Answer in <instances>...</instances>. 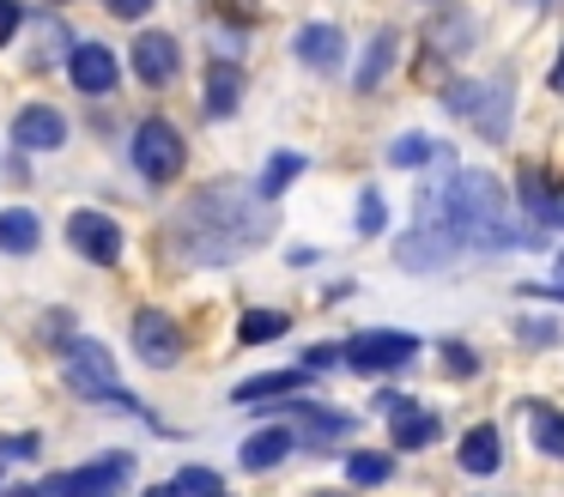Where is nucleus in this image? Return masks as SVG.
I'll return each instance as SVG.
<instances>
[{
  "mask_svg": "<svg viewBox=\"0 0 564 497\" xmlns=\"http://www.w3.org/2000/svg\"><path fill=\"white\" fill-rule=\"evenodd\" d=\"M310 382V370H273V376H249L237 382V400H273V395H297Z\"/></svg>",
  "mask_w": 564,
  "mask_h": 497,
  "instance_id": "6ab92c4d",
  "label": "nucleus"
},
{
  "mask_svg": "<svg viewBox=\"0 0 564 497\" xmlns=\"http://www.w3.org/2000/svg\"><path fill=\"white\" fill-rule=\"evenodd\" d=\"M134 164H140V176H147V182H171L176 170H183V133H176L171 121H140Z\"/></svg>",
  "mask_w": 564,
  "mask_h": 497,
  "instance_id": "0eeeda50",
  "label": "nucleus"
},
{
  "mask_svg": "<svg viewBox=\"0 0 564 497\" xmlns=\"http://www.w3.org/2000/svg\"><path fill=\"white\" fill-rule=\"evenodd\" d=\"M528 298H564V255H558V267H552V279H534V285H528Z\"/></svg>",
  "mask_w": 564,
  "mask_h": 497,
  "instance_id": "7c9ffc66",
  "label": "nucleus"
},
{
  "mask_svg": "<svg viewBox=\"0 0 564 497\" xmlns=\"http://www.w3.org/2000/svg\"><path fill=\"white\" fill-rule=\"evenodd\" d=\"M183 491H195V497H219V473H207V467H183Z\"/></svg>",
  "mask_w": 564,
  "mask_h": 497,
  "instance_id": "cd10ccee",
  "label": "nucleus"
},
{
  "mask_svg": "<svg viewBox=\"0 0 564 497\" xmlns=\"http://www.w3.org/2000/svg\"><path fill=\"white\" fill-rule=\"evenodd\" d=\"M528 431H534V449L552 461H564V412L552 407H528Z\"/></svg>",
  "mask_w": 564,
  "mask_h": 497,
  "instance_id": "aec40b11",
  "label": "nucleus"
},
{
  "mask_svg": "<svg viewBox=\"0 0 564 497\" xmlns=\"http://www.w3.org/2000/svg\"><path fill=\"white\" fill-rule=\"evenodd\" d=\"M134 352L147 364H159V370H171V364L183 358V327H176L164 310H140L134 315Z\"/></svg>",
  "mask_w": 564,
  "mask_h": 497,
  "instance_id": "9d476101",
  "label": "nucleus"
},
{
  "mask_svg": "<svg viewBox=\"0 0 564 497\" xmlns=\"http://www.w3.org/2000/svg\"><path fill=\"white\" fill-rule=\"evenodd\" d=\"M389 473H394V461L377 455V449H358V455H346V479H352V485H389Z\"/></svg>",
  "mask_w": 564,
  "mask_h": 497,
  "instance_id": "b1692460",
  "label": "nucleus"
},
{
  "mask_svg": "<svg viewBox=\"0 0 564 497\" xmlns=\"http://www.w3.org/2000/svg\"><path fill=\"white\" fill-rule=\"evenodd\" d=\"M425 158H443V145L425 140V133H401V140L389 145V164H401V170H419Z\"/></svg>",
  "mask_w": 564,
  "mask_h": 497,
  "instance_id": "393cba45",
  "label": "nucleus"
},
{
  "mask_svg": "<svg viewBox=\"0 0 564 497\" xmlns=\"http://www.w3.org/2000/svg\"><path fill=\"white\" fill-rule=\"evenodd\" d=\"M394 48H401V36H394V31H382L377 43H370L365 67H358V91H377V85L389 79V67H394Z\"/></svg>",
  "mask_w": 564,
  "mask_h": 497,
  "instance_id": "412c9836",
  "label": "nucleus"
},
{
  "mask_svg": "<svg viewBox=\"0 0 564 497\" xmlns=\"http://www.w3.org/2000/svg\"><path fill=\"white\" fill-rule=\"evenodd\" d=\"M292 449H297V431H292V424H268V431H256V436L243 443V467H249V473H268V467H280Z\"/></svg>",
  "mask_w": 564,
  "mask_h": 497,
  "instance_id": "2eb2a0df",
  "label": "nucleus"
},
{
  "mask_svg": "<svg viewBox=\"0 0 564 497\" xmlns=\"http://www.w3.org/2000/svg\"><path fill=\"white\" fill-rule=\"evenodd\" d=\"M340 352H346V364H352L358 376H382V370H401V364L419 352V339L401 334V327H370V334H352Z\"/></svg>",
  "mask_w": 564,
  "mask_h": 497,
  "instance_id": "20e7f679",
  "label": "nucleus"
},
{
  "mask_svg": "<svg viewBox=\"0 0 564 497\" xmlns=\"http://www.w3.org/2000/svg\"><path fill=\"white\" fill-rule=\"evenodd\" d=\"M273 230V218L261 213V188H243V182H213L195 201L176 213L171 225V249L195 267H225L243 249H256Z\"/></svg>",
  "mask_w": 564,
  "mask_h": 497,
  "instance_id": "f03ea898",
  "label": "nucleus"
},
{
  "mask_svg": "<svg viewBox=\"0 0 564 497\" xmlns=\"http://www.w3.org/2000/svg\"><path fill=\"white\" fill-rule=\"evenodd\" d=\"M7 497H50V491H7Z\"/></svg>",
  "mask_w": 564,
  "mask_h": 497,
  "instance_id": "4c0bfd02",
  "label": "nucleus"
},
{
  "mask_svg": "<svg viewBox=\"0 0 564 497\" xmlns=\"http://www.w3.org/2000/svg\"><path fill=\"white\" fill-rule=\"evenodd\" d=\"M116 73H122V67H116V55H110L104 43H79V48H74V61H67V79H74L79 91H91V97L110 91Z\"/></svg>",
  "mask_w": 564,
  "mask_h": 497,
  "instance_id": "ddd939ff",
  "label": "nucleus"
},
{
  "mask_svg": "<svg viewBox=\"0 0 564 497\" xmlns=\"http://www.w3.org/2000/svg\"><path fill=\"white\" fill-rule=\"evenodd\" d=\"M292 48H297L304 67H340L346 61V36L334 31V24H304V31L292 36Z\"/></svg>",
  "mask_w": 564,
  "mask_h": 497,
  "instance_id": "4468645a",
  "label": "nucleus"
},
{
  "mask_svg": "<svg viewBox=\"0 0 564 497\" xmlns=\"http://www.w3.org/2000/svg\"><path fill=\"white\" fill-rule=\"evenodd\" d=\"M104 7H110L116 19H147V12H152V0H104Z\"/></svg>",
  "mask_w": 564,
  "mask_h": 497,
  "instance_id": "2f4dec72",
  "label": "nucleus"
},
{
  "mask_svg": "<svg viewBox=\"0 0 564 497\" xmlns=\"http://www.w3.org/2000/svg\"><path fill=\"white\" fill-rule=\"evenodd\" d=\"M280 334H285V310H243V322H237L243 346H261V339H280Z\"/></svg>",
  "mask_w": 564,
  "mask_h": 497,
  "instance_id": "4be33fe9",
  "label": "nucleus"
},
{
  "mask_svg": "<svg viewBox=\"0 0 564 497\" xmlns=\"http://www.w3.org/2000/svg\"><path fill=\"white\" fill-rule=\"evenodd\" d=\"M67 382H74L79 395H91V400H110V407H122V412H140V419H147V407H140V400L122 388V376H116V358L98 346V339H67Z\"/></svg>",
  "mask_w": 564,
  "mask_h": 497,
  "instance_id": "7ed1b4c3",
  "label": "nucleus"
},
{
  "mask_svg": "<svg viewBox=\"0 0 564 497\" xmlns=\"http://www.w3.org/2000/svg\"><path fill=\"white\" fill-rule=\"evenodd\" d=\"M55 7H62V0H55Z\"/></svg>",
  "mask_w": 564,
  "mask_h": 497,
  "instance_id": "ea45409f",
  "label": "nucleus"
},
{
  "mask_svg": "<svg viewBox=\"0 0 564 497\" xmlns=\"http://www.w3.org/2000/svg\"><path fill=\"white\" fill-rule=\"evenodd\" d=\"M552 91H564V48H558V67H552Z\"/></svg>",
  "mask_w": 564,
  "mask_h": 497,
  "instance_id": "e433bc0d",
  "label": "nucleus"
},
{
  "mask_svg": "<svg viewBox=\"0 0 564 497\" xmlns=\"http://www.w3.org/2000/svg\"><path fill=\"white\" fill-rule=\"evenodd\" d=\"M219 497H225V491H219Z\"/></svg>",
  "mask_w": 564,
  "mask_h": 497,
  "instance_id": "a19ab883",
  "label": "nucleus"
},
{
  "mask_svg": "<svg viewBox=\"0 0 564 497\" xmlns=\"http://www.w3.org/2000/svg\"><path fill=\"white\" fill-rule=\"evenodd\" d=\"M37 213H25V206H13V213H0V249L7 255H31L37 249Z\"/></svg>",
  "mask_w": 564,
  "mask_h": 497,
  "instance_id": "a211bd4d",
  "label": "nucleus"
},
{
  "mask_svg": "<svg viewBox=\"0 0 564 497\" xmlns=\"http://www.w3.org/2000/svg\"><path fill=\"white\" fill-rule=\"evenodd\" d=\"M13 140L31 145V152H55V145L67 140V116H62V109H50V104H31V109H19V116H13Z\"/></svg>",
  "mask_w": 564,
  "mask_h": 497,
  "instance_id": "f8f14e48",
  "label": "nucleus"
},
{
  "mask_svg": "<svg viewBox=\"0 0 564 497\" xmlns=\"http://www.w3.org/2000/svg\"><path fill=\"white\" fill-rule=\"evenodd\" d=\"M377 407L389 412L394 449H431V443H437V436H443L437 412H431V407H419V400H406V395H382Z\"/></svg>",
  "mask_w": 564,
  "mask_h": 497,
  "instance_id": "1a4fd4ad",
  "label": "nucleus"
},
{
  "mask_svg": "<svg viewBox=\"0 0 564 497\" xmlns=\"http://www.w3.org/2000/svg\"><path fill=\"white\" fill-rule=\"evenodd\" d=\"M292 412H297V436H310V443L346 431V419H334V412H310V407H292Z\"/></svg>",
  "mask_w": 564,
  "mask_h": 497,
  "instance_id": "a878e982",
  "label": "nucleus"
},
{
  "mask_svg": "<svg viewBox=\"0 0 564 497\" xmlns=\"http://www.w3.org/2000/svg\"><path fill=\"white\" fill-rule=\"evenodd\" d=\"M462 467L467 473H498V461H503V436H498V424H474V431L462 436Z\"/></svg>",
  "mask_w": 564,
  "mask_h": 497,
  "instance_id": "f3484780",
  "label": "nucleus"
},
{
  "mask_svg": "<svg viewBox=\"0 0 564 497\" xmlns=\"http://www.w3.org/2000/svg\"><path fill=\"white\" fill-rule=\"evenodd\" d=\"M310 497H346V491H310Z\"/></svg>",
  "mask_w": 564,
  "mask_h": 497,
  "instance_id": "58836bf2",
  "label": "nucleus"
},
{
  "mask_svg": "<svg viewBox=\"0 0 564 497\" xmlns=\"http://www.w3.org/2000/svg\"><path fill=\"white\" fill-rule=\"evenodd\" d=\"M19 24H25V7H19V0H0V48L19 36Z\"/></svg>",
  "mask_w": 564,
  "mask_h": 497,
  "instance_id": "c756f323",
  "label": "nucleus"
},
{
  "mask_svg": "<svg viewBox=\"0 0 564 497\" xmlns=\"http://www.w3.org/2000/svg\"><path fill=\"white\" fill-rule=\"evenodd\" d=\"M176 61H183L176 36H164V31H140L134 36V73L147 85H171L176 79Z\"/></svg>",
  "mask_w": 564,
  "mask_h": 497,
  "instance_id": "9b49d317",
  "label": "nucleus"
},
{
  "mask_svg": "<svg viewBox=\"0 0 564 497\" xmlns=\"http://www.w3.org/2000/svg\"><path fill=\"white\" fill-rule=\"evenodd\" d=\"M31 449H37V436H0V455H19V461H25Z\"/></svg>",
  "mask_w": 564,
  "mask_h": 497,
  "instance_id": "f704fd0d",
  "label": "nucleus"
},
{
  "mask_svg": "<svg viewBox=\"0 0 564 497\" xmlns=\"http://www.w3.org/2000/svg\"><path fill=\"white\" fill-rule=\"evenodd\" d=\"M147 497H183V485H152Z\"/></svg>",
  "mask_w": 564,
  "mask_h": 497,
  "instance_id": "c9c22d12",
  "label": "nucleus"
},
{
  "mask_svg": "<svg viewBox=\"0 0 564 497\" xmlns=\"http://www.w3.org/2000/svg\"><path fill=\"white\" fill-rule=\"evenodd\" d=\"M134 473V455H104L91 467H74V473H55L43 491L50 497H116V485H128Z\"/></svg>",
  "mask_w": 564,
  "mask_h": 497,
  "instance_id": "423d86ee",
  "label": "nucleus"
},
{
  "mask_svg": "<svg viewBox=\"0 0 564 497\" xmlns=\"http://www.w3.org/2000/svg\"><path fill=\"white\" fill-rule=\"evenodd\" d=\"M443 370H449V376H474L479 358H474L467 346H455V339H449V346H443Z\"/></svg>",
  "mask_w": 564,
  "mask_h": 497,
  "instance_id": "c85d7f7f",
  "label": "nucleus"
},
{
  "mask_svg": "<svg viewBox=\"0 0 564 497\" xmlns=\"http://www.w3.org/2000/svg\"><path fill=\"white\" fill-rule=\"evenodd\" d=\"M297 176H304V158H297V152H273L268 176L256 182V188H261V201H273V194H285V188H292Z\"/></svg>",
  "mask_w": 564,
  "mask_h": 497,
  "instance_id": "5701e85b",
  "label": "nucleus"
},
{
  "mask_svg": "<svg viewBox=\"0 0 564 497\" xmlns=\"http://www.w3.org/2000/svg\"><path fill=\"white\" fill-rule=\"evenodd\" d=\"M522 242V230L510 225V201L486 170H449L443 182H431L419 194V218L401 237V267L431 273V267L455 261V255H498Z\"/></svg>",
  "mask_w": 564,
  "mask_h": 497,
  "instance_id": "f257e3e1",
  "label": "nucleus"
},
{
  "mask_svg": "<svg viewBox=\"0 0 564 497\" xmlns=\"http://www.w3.org/2000/svg\"><path fill=\"white\" fill-rule=\"evenodd\" d=\"M237 104H243V73H237L231 61H213V73H207V116L225 121V116H237Z\"/></svg>",
  "mask_w": 564,
  "mask_h": 497,
  "instance_id": "dca6fc26",
  "label": "nucleus"
},
{
  "mask_svg": "<svg viewBox=\"0 0 564 497\" xmlns=\"http://www.w3.org/2000/svg\"><path fill=\"white\" fill-rule=\"evenodd\" d=\"M334 358H346V352H334V346H310V352H304V370H328Z\"/></svg>",
  "mask_w": 564,
  "mask_h": 497,
  "instance_id": "473e14b6",
  "label": "nucleus"
},
{
  "mask_svg": "<svg viewBox=\"0 0 564 497\" xmlns=\"http://www.w3.org/2000/svg\"><path fill=\"white\" fill-rule=\"evenodd\" d=\"M449 109L474 116L486 140H503V133H510V85H503V79H491V85H449Z\"/></svg>",
  "mask_w": 564,
  "mask_h": 497,
  "instance_id": "39448f33",
  "label": "nucleus"
},
{
  "mask_svg": "<svg viewBox=\"0 0 564 497\" xmlns=\"http://www.w3.org/2000/svg\"><path fill=\"white\" fill-rule=\"evenodd\" d=\"M358 230H365V237L382 230V194L377 188H365V201H358Z\"/></svg>",
  "mask_w": 564,
  "mask_h": 497,
  "instance_id": "bb28decb",
  "label": "nucleus"
},
{
  "mask_svg": "<svg viewBox=\"0 0 564 497\" xmlns=\"http://www.w3.org/2000/svg\"><path fill=\"white\" fill-rule=\"evenodd\" d=\"M67 242H74L86 261H98V267L122 261V225H116L110 213H74L67 218Z\"/></svg>",
  "mask_w": 564,
  "mask_h": 497,
  "instance_id": "6e6552de",
  "label": "nucleus"
},
{
  "mask_svg": "<svg viewBox=\"0 0 564 497\" xmlns=\"http://www.w3.org/2000/svg\"><path fill=\"white\" fill-rule=\"evenodd\" d=\"M219 12H225L231 24H249V19H256V7H249V0H219Z\"/></svg>",
  "mask_w": 564,
  "mask_h": 497,
  "instance_id": "72a5a7b5",
  "label": "nucleus"
}]
</instances>
